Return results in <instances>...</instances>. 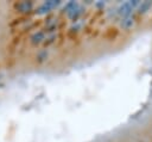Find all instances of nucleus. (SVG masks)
<instances>
[{
	"label": "nucleus",
	"mask_w": 152,
	"mask_h": 142,
	"mask_svg": "<svg viewBox=\"0 0 152 142\" xmlns=\"http://www.w3.org/2000/svg\"><path fill=\"white\" fill-rule=\"evenodd\" d=\"M61 4V1L58 0H50V1H45L43 5H40L38 8H37V13L38 14H44V13H48L49 11L53 10L55 7H57L58 5Z\"/></svg>",
	"instance_id": "1"
},
{
	"label": "nucleus",
	"mask_w": 152,
	"mask_h": 142,
	"mask_svg": "<svg viewBox=\"0 0 152 142\" xmlns=\"http://www.w3.org/2000/svg\"><path fill=\"white\" fill-rule=\"evenodd\" d=\"M132 10H133V7L131 6L129 2H124V4L118 8V13H119V16H121L122 18H126V17H129Z\"/></svg>",
	"instance_id": "2"
},
{
	"label": "nucleus",
	"mask_w": 152,
	"mask_h": 142,
	"mask_svg": "<svg viewBox=\"0 0 152 142\" xmlns=\"http://www.w3.org/2000/svg\"><path fill=\"white\" fill-rule=\"evenodd\" d=\"M32 2H30V1H21V2H18L17 5H15V8L18 10V11H20V12H28L31 8H32Z\"/></svg>",
	"instance_id": "3"
},
{
	"label": "nucleus",
	"mask_w": 152,
	"mask_h": 142,
	"mask_svg": "<svg viewBox=\"0 0 152 142\" xmlns=\"http://www.w3.org/2000/svg\"><path fill=\"white\" fill-rule=\"evenodd\" d=\"M132 25H133V19H132L131 17H126V18H124L122 21H121V26H122L124 29H129Z\"/></svg>",
	"instance_id": "4"
},
{
	"label": "nucleus",
	"mask_w": 152,
	"mask_h": 142,
	"mask_svg": "<svg viewBox=\"0 0 152 142\" xmlns=\"http://www.w3.org/2000/svg\"><path fill=\"white\" fill-rule=\"evenodd\" d=\"M151 5H152L151 1H144V2H141L140 6H139V12H140V13H145V12L151 7Z\"/></svg>",
	"instance_id": "5"
},
{
	"label": "nucleus",
	"mask_w": 152,
	"mask_h": 142,
	"mask_svg": "<svg viewBox=\"0 0 152 142\" xmlns=\"http://www.w3.org/2000/svg\"><path fill=\"white\" fill-rule=\"evenodd\" d=\"M43 38H44V35H43L42 32H37V33H34V35L31 37L32 43H38V42H40Z\"/></svg>",
	"instance_id": "6"
}]
</instances>
